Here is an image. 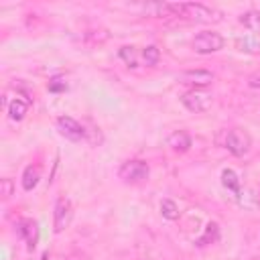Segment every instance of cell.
Instances as JSON below:
<instances>
[{
  "instance_id": "obj_17",
  "label": "cell",
  "mask_w": 260,
  "mask_h": 260,
  "mask_svg": "<svg viewBox=\"0 0 260 260\" xmlns=\"http://www.w3.org/2000/svg\"><path fill=\"white\" fill-rule=\"evenodd\" d=\"M120 59L128 65V67H138V57H136V49L134 47H128V45H124V47H120Z\"/></svg>"
},
{
  "instance_id": "obj_3",
  "label": "cell",
  "mask_w": 260,
  "mask_h": 260,
  "mask_svg": "<svg viewBox=\"0 0 260 260\" xmlns=\"http://www.w3.org/2000/svg\"><path fill=\"white\" fill-rule=\"evenodd\" d=\"M193 51L199 55H207V53H215L223 47V39L221 35L213 32V30H201L199 35H195L193 43H191Z\"/></svg>"
},
{
  "instance_id": "obj_19",
  "label": "cell",
  "mask_w": 260,
  "mask_h": 260,
  "mask_svg": "<svg viewBox=\"0 0 260 260\" xmlns=\"http://www.w3.org/2000/svg\"><path fill=\"white\" fill-rule=\"evenodd\" d=\"M142 59H144V63H146V65L154 67V65L158 63V59H160V51H158V47L148 45V47L142 51Z\"/></svg>"
},
{
  "instance_id": "obj_16",
  "label": "cell",
  "mask_w": 260,
  "mask_h": 260,
  "mask_svg": "<svg viewBox=\"0 0 260 260\" xmlns=\"http://www.w3.org/2000/svg\"><path fill=\"white\" fill-rule=\"evenodd\" d=\"M236 47H238V51H244V53H258L260 41L254 37H240V39H236Z\"/></svg>"
},
{
  "instance_id": "obj_1",
  "label": "cell",
  "mask_w": 260,
  "mask_h": 260,
  "mask_svg": "<svg viewBox=\"0 0 260 260\" xmlns=\"http://www.w3.org/2000/svg\"><path fill=\"white\" fill-rule=\"evenodd\" d=\"M173 8V14L175 16H187L191 20H197V22H217L221 20V12L215 10V8H209L205 4H171Z\"/></svg>"
},
{
  "instance_id": "obj_11",
  "label": "cell",
  "mask_w": 260,
  "mask_h": 260,
  "mask_svg": "<svg viewBox=\"0 0 260 260\" xmlns=\"http://www.w3.org/2000/svg\"><path fill=\"white\" fill-rule=\"evenodd\" d=\"M41 181V169L37 165H28L22 173V189L24 191H32Z\"/></svg>"
},
{
  "instance_id": "obj_4",
  "label": "cell",
  "mask_w": 260,
  "mask_h": 260,
  "mask_svg": "<svg viewBox=\"0 0 260 260\" xmlns=\"http://www.w3.org/2000/svg\"><path fill=\"white\" fill-rule=\"evenodd\" d=\"M73 217V205L69 201V197H59L55 201V211H53V230L55 234H61L69 228Z\"/></svg>"
},
{
  "instance_id": "obj_8",
  "label": "cell",
  "mask_w": 260,
  "mask_h": 260,
  "mask_svg": "<svg viewBox=\"0 0 260 260\" xmlns=\"http://www.w3.org/2000/svg\"><path fill=\"white\" fill-rule=\"evenodd\" d=\"M57 128H59V132L65 136V138H69V140H81V138H85V128L75 120V118H71V116H59L57 118Z\"/></svg>"
},
{
  "instance_id": "obj_7",
  "label": "cell",
  "mask_w": 260,
  "mask_h": 260,
  "mask_svg": "<svg viewBox=\"0 0 260 260\" xmlns=\"http://www.w3.org/2000/svg\"><path fill=\"white\" fill-rule=\"evenodd\" d=\"M177 81L193 85V89H201L213 81V73L207 69H189V71H181L177 75Z\"/></svg>"
},
{
  "instance_id": "obj_9",
  "label": "cell",
  "mask_w": 260,
  "mask_h": 260,
  "mask_svg": "<svg viewBox=\"0 0 260 260\" xmlns=\"http://www.w3.org/2000/svg\"><path fill=\"white\" fill-rule=\"evenodd\" d=\"M16 232L26 242L28 250H32L37 246V242H39V225H37L35 219H20L18 225H16Z\"/></svg>"
},
{
  "instance_id": "obj_13",
  "label": "cell",
  "mask_w": 260,
  "mask_h": 260,
  "mask_svg": "<svg viewBox=\"0 0 260 260\" xmlns=\"http://www.w3.org/2000/svg\"><path fill=\"white\" fill-rule=\"evenodd\" d=\"M217 240H219V225H217V221H209L207 228H205V234L195 242V246L203 248V246L213 244V242H217Z\"/></svg>"
},
{
  "instance_id": "obj_21",
  "label": "cell",
  "mask_w": 260,
  "mask_h": 260,
  "mask_svg": "<svg viewBox=\"0 0 260 260\" xmlns=\"http://www.w3.org/2000/svg\"><path fill=\"white\" fill-rule=\"evenodd\" d=\"M12 193H14V183H12V179H2V181H0V195H2V199H10Z\"/></svg>"
},
{
  "instance_id": "obj_6",
  "label": "cell",
  "mask_w": 260,
  "mask_h": 260,
  "mask_svg": "<svg viewBox=\"0 0 260 260\" xmlns=\"http://www.w3.org/2000/svg\"><path fill=\"white\" fill-rule=\"evenodd\" d=\"M148 165L144 160H128L120 167V177L126 181V183H140L144 179H148Z\"/></svg>"
},
{
  "instance_id": "obj_2",
  "label": "cell",
  "mask_w": 260,
  "mask_h": 260,
  "mask_svg": "<svg viewBox=\"0 0 260 260\" xmlns=\"http://www.w3.org/2000/svg\"><path fill=\"white\" fill-rule=\"evenodd\" d=\"M211 93L203 91V89H189L185 93H181V104L189 110V112H195V114H201V112H207L211 108Z\"/></svg>"
},
{
  "instance_id": "obj_18",
  "label": "cell",
  "mask_w": 260,
  "mask_h": 260,
  "mask_svg": "<svg viewBox=\"0 0 260 260\" xmlns=\"http://www.w3.org/2000/svg\"><path fill=\"white\" fill-rule=\"evenodd\" d=\"M160 213L165 219H177L179 217V207L173 199H162L160 201Z\"/></svg>"
},
{
  "instance_id": "obj_20",
  "label": "cell",
  "mask_w": 260,
  "mask_h": 260,
  "mask_svg": "<svg viewBox=\"0 0 260 260\" xmlns=\"http://www.w3.org/2000/svg\"><path fill=\"white\" fill-rule=\"evenodd\" d=\"M47 89H49L51 93H63V91H67V81H65L63 77H53V79L47 83Z\"/></svg>"
},
{
  "instance_id": "obj_15",
  "label": "cell",
  "mask_w": 260,
  "mask_h": 260,
  "mask_svg": "<svg viewBox=\"0 0 260 260\" xmlns=\"http://www.w3.org/2000/svg\"><path fill=\"white\" fill-rule=\"evenodd\" d=\"M240 24H244L252 32H260V12L258 10H248L240 16Z\"/></svg>"
},
{
  "instance_id": "obj_12",
  "label": "cell",
  "mask_w": 260,
  "mask_h": 260,
  "mask_svg": "<svg viewBox=\"0 0 260 260\" xmlns=\"http://www.w3.org/2000/svg\"><path fill=\"white\" fill-rule=\"evenodd\" d=\"M28 112V102L26 100H20V98H14L10 104H8V116L10 120L14 122H20Z\"/></svg>"
},
{
  "instance_id": "obj_14",
  "label": "cell",
  "mask_w": 260,
  "mask_h": 260,
  "mask_svg": "<svg viewBox=\"0 0 260 260\" xmlns=\"http://www.w3.org/2000/svg\"><path fill=\"white\" fill-rule=\"evenodd\" d=\"M221 185H223L228 191L240 195V177L236 175V171L223 169V171H221Z\"/></svg>"
},
{
  "instance_id": "obj_10",
  "label": "cell",
  "mask_w": 260,
  "mask_h": 260,
  "mask_svg": "<svg viewBox=\"0 0 260 260\" xmlns=\"http://www.w3.org/2000/svg\"><path fill=\"white\" fill-rule=\"evenodd\" d=\"M167 144H169L173 150H177V152H187V150L193 146V140H191V136H189L185 130H177V132H173V134L169 136Z\"/></svg>"
},
{
  "instance_id": "obj_5",
  "label": "cell",
  "mask_w": 260,
  "mask_h": 260,
  "mask_svg": "<svg viewBox=\"0 0 260 260\" xmlns=\"http://www.w3.org/2000/svg\"><path fill=\"white\" fill-rule=\"evenodd\" d=\"M250 146H252V138H250V134H248L246 130H242V128H232V130L225 134V148H228L232 154L242 156V154H246V152L250 150Z\"/></svg>"
}]
</instances>
